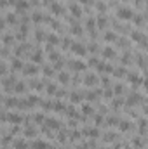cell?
Wrapping results in <instances>:
<instances>
[{
    "mask_svg": "<svg viewBox=\"0 0 148 149\" xmlns=\"http://www.w3.org/2000/svg\"><path fill=\"white\" fill-rule=\"evenodd\" d=\"M117 16L120 17V19H124V21H129V19H132V10L131 9H127V7H122V9H118L117 10Z\"/></svg>",
    "mask_w": 148,
    "mask_h": 149,
    "instance_id": "obj_1",
    "label": "cell"
},
{
    "mask_svg": "<svg viewBox=\"0 0 148 149\" xmlns=\"http://www.w3.org/2000/svg\"><path fill=\"white\" fill-rule=\"evenodd\" d=\"M72 50H73L75 54H78V56H84V54H85V49H84L82 43H73V45H72Z\"/></svg>",
    "mask_w": 148,
    "mask_h": 149,
    "instance_id": "obj_2",
    "label": "cell"
},
{
    "mask_svg": "<svg viewBox=\"0 0 148 149\" xmlns=\"http://www.w3.org/2000/svg\"><path fill=\"white\" fill-rule=\"evenodd\" d=\"M132 40H136V42H141V43H145V35H143L141 31H134V33H132Z\"/></svg>",
    "mask_w": 148,
    "mask_h": 149,
    "instance_id": "obj_3",
    "label": "cell"
},
{
    "mask_svg": "<svg viewBox=\"0 0 148 149\" xmlns=\"http://www.w3.org/2000/svg\"><path fill=\"white\" fill-rule=\"evenodd\" d=\"M103 56H105V57H113V56H115V52H113V49L106 47V49L103 50Z\"/></svg>",
    "mask_w": 148,
    "mask_h": 149,
    "instance_id": "obj_4",
    "label": "cell"
},
{
    "mask_svg": "<svg viewBox=\"0 0 148 149\" xmlns=\"http://www.w3.org/2000/svg\"><path fill=\"white\" fill-rule=\"evenodd\" d=\"M85 83H87V85H94V83H98V78H96V76H87V78H85Z\"/></svg>",
    "mask_w": 148,
    "mask_h": 149,
    "instance_id": "obj_5",
    "label": "cell"
},
{
    "mask_svg": "<svg viewBox=\"0 0 148 149\" xmlns=\"http://www.w3.org/2000/svg\"><path fill=\"white\" fill-rule=\"evenodd\" d=\"M115 33H113V31H106V33H105V40H108V42H113V40H115Z\"/></svg>",
    "mask_w": 148,
    "mask_h": 149,
    "instance_id": "obj_6",
    "label": "cell"
},
{
    "mask_svg": "<svg viewBox=\"0 0 148 149\" xmlns=\"http://www.w3.org/2000/svg\"><path fill=\"white\" fill-rule=\"evenodd\" d=\"M35 149H47V146L44 141H38V142H35Z\"/></svg>",
    "mask_w": 148,
    "mask_h": 149,
    "instance_id": "obj_7",
    "label": "cell"
},
{
    "mask_svg": "<svg viewBox=\"0 0 148 149\" xmlns=\"http://www.w3.org/2000/svg\"><path fill=\"white\" fill-rule=\"evenodd\" d=\"M12 123H19L21 121V118H19V114H11V118H9Z\"/></svg>",
    "mask_w": 148,
    "mask_h": 149,
    "instance_id": "obj_8",
    "label": "cell"
},
{
    "mask_svg": "<svg viewBox=\"0 0 148 149\" xmlns=\"http://www.w3.org/2000/svg\"><path fill=\"white\" fill-rule=\"evenodd\" d=\"M138 101H140V95L136 94V95H132V97L129 99V104H138Z\"/></svg>",
    "mask_w": 148,
    "mask_h": 149,
    "instance_id": "obj_9",
    "label": "cell"
},
{
    "mask_svg": "<svg viewBox=\"0 0 148 149\" xmlns=\"http://www.w3.org/2000/svg\"><path fill=\"white\" fill-rule=\"evenodd\" d=\"M52 12H54V14H59V12H61V7H59V3H54V5H52Z\"/></svg>",
    "mask_w": 148,
    "mask_h": 149,
    "instance_id": "obj_10",
    "label": "cell"
},
{
    "mask_svg": "<svg viewBox=\"0 0 148 149\" xmlns=\"http://www.w3.org/2000/svg\"><path fill=\"white\" fill-rule=\"evenodd\" d=\"M105 23H106V17H99V21H98V26H99V28H105Z\"/></svg>",
    "mask_w": 148,
    "mask_h": 149,
    "instance_id": "obj_11",
    "label": "cell"
},
{
    "mask_svg": "<svg viewBox=\"0 0 148 149\" xmlns=\"http://www.w3.org/2000/svg\"><path fill=\"white\" fill-rule=\"evenodd\" d=\"M59 80H61L63 83H66V81H68V74H66V73H61V74H59Z\"/></svg>",
    "mask_w": 148,
    "mask_h": 149,
    "instance_id": "obj_12",
    "label": "cell"
},
{
    "mask_svg": "<svg viewBox=\"0 0 148 149\" xmlns=\"http://www.w3.org/2000/svg\"><path fill=\"white\" fill-rule=\"evenodd\" d=\"M25 149V141H18V142H16V149Z\"/></svg>",
    "mask_w": 148,
    "mask_h": 149,
    "instance_id": "obj_13",
    "label": "cell"
},
{
    "mask_svg": "<svg viewBox=\"0 0 148 149\" xmlns=\"http://www.w3.org/2000/svg\"><path fill=\"white\" fill-rule=\"evenodd\" d=\"M72 12H73L75 16H80V9H78V7H75V5H72Z\"/></svg>",
    "mask_w": 148,
    "mask_h": 149,
    "instance_id": "obj_14",
    "label": "cell"
},
{
    "mask_svg": "<svg viewBox=\"0 0 148 149\" xmlns=\"http://www.w3.org/2000/svg\"><path fill=\"white\" fill-rule=\"evenodd\" d=\"M118 127H120L122 130H127V128H129V123H127V121H122V123H120Z\"/></svg>",
    "mask_w": 148,
    "mask_h": 149,
    "instance_id": "obj_15",
    "label": "cell"
},
{
    "mask_svg": "<svg viewBox=\"0 0 148 149\" xmlns=\"http://www.w3.org/2000/svg\"><path fill=\"white\" fill-rule=\"evenodd\" d=\"M73 68H75V70H84L85 66H84L82 63H75V64H73Z\"/></svg>",
    "mask_w": 148,
    "mask_h": 149,
    "instance_id": "obj_16",
    "label": "cell"
},
{
    "mask_svg": "<svg viewBox=\"0 0 148 149\" xmlns=\"http://www.w3.org/2000/svg\"><path fill=\"white\" fill-rule=\"evenodd\" d=\"M40 59H42V52H38V54H35V56H33V61H35V63H38Z\"/></svg>",
    "mask_w": 148,
    "mask_h": 149,
    "instance_id": "obj_17",
    "label": "cell"
},
{
    "mask_svg": "<svg viewBox=\"0 0 148 149\" xmlns=\"http://www.w3.org/2000/svg\"><path fill=\"white\" fill-rule=\"evenodd\" d=\"M12 66H14V70H19V68H23V64H21V63H19L18 59H16V63H14Z\"/></svg>",
    "mask_w": 148,
    "mask_h": 149,
    "instance_id": "obj_18",
    "label": "cell"
},
{
    "mask_svg": "<svg viewBox=\"0 0 148 149\" xmlns=\"http://www.w3.org/2000/svg\"><path fill=\"white\" fill-rule=\"evenodd\" d=\"M49 42H51V43H58V38L54 37V35H51V37H49Z\"/></svg>",
    "mask_w": 148,
    "mask_h": 149,
    "instance_id": "obj_19",
    "label": "cell"
},
{
    "mask_svg": "<svg viewBox=\"0 0 148 149\" xmlns=\"http://www.w3.org/2000/svg\"><path fill=\"white\" fill-rule=\"evenodd\" d=\"M35 71H37V70H35V68H32V66H30V68H26V73H30V74H33Z\"/></svg>",
    "mask_w": 148,
    "mask_h": 149,
    "instance_id": "obj_20",
    "label": "cell"
},
{
    "mask_svg": "<svg viewBox=\"0 0 148 149\" xmlns=\"http://www.w3.org/2000/svg\"><path fill=\"white\" fill-rule=\"evenodd\" d=\"M98 9H99V10H105V3H103V2H99V3H98Z\"/></svg>",
    "mask_w": 148,
    "mask_h": 149,
    "instance_id": "obj_21",
    "label": "cell"
},
{
    "mask_svg": "<svg viewBox=\"0 0 148 149\" xmlns=\"http://www.w3.org/2000/svg\"><path fill=\"white\" fill-rule=\"evenodd\" d=\"M54 88H56L54 85H49V88H47V92H49V94H52V92H54Z\"/></svg>",
    "mask_w": 148,
    "mask_h": 149,
    "instance_id": "obj_22",
    "label": "cell"
},
{
    "mask_svg": "<svg viewBox=\"0 0 148 149\" xmlns=\"http://www.w3.org/2000/svg\"><path fill=\"white\" fill-rule=\"evenodd\" d=\"M26 135H28V137L33 135V128H28V130H26Z\"/></svg>",
    "mask_w": 148,
    "mask_h": 149,
    "instance_id": "obj_23",
    "label": "cell"
},
{
    "mask_svg": "<svg viewBox=\"0 0 148 149\" xmlns=\"http://www.w3.org/2000/svg\"><path fill=\"white\" fill-rule=\"evenodd\" d=\"M4 71H5V68H4V64H0V74L4 73Z\"/></svg>",
    "mask_w": 148,
    "mask_h": 149,
    "instance_id": "obj_24",
    "label": "cell"
},
{
    "mask_svg": "<svg viewBox=\"0 0 148 149\" xmlns=\"http://www.w3.org/2000/svg\"><path fill=\"white\" fill-rule=\"evenodd\" d=\"M0 28H4V21H2V17H0Z\"/></svg>",
    "mask_w": 148,
    "mask_h": 149,
    "instance_id": "obj_25",
    "label": "cell"
}]
</instances>
